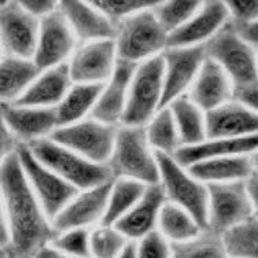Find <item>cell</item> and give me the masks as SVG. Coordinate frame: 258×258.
I'll return each instance as SVG.
<instances>
[{"mask_svg":"<svg viewBox=\"0 0 258 258\" xmlns=\"http://www.w3.org/2000/svg\"><path fill=\"white\" fill-rule=\"evenodd\" d=\"M208 58L205 45L199 47H169L162 54L164 59V100L162 109L188 95Z\"/></svg>","mask_w":258,"mask_h":258,"instance_id":"7c38bea8","label":"cell"},{"mask_svg":"<svg viewBox=\"0 0 258 258\" xmlns=\"http://www.w3.org/2000/svg\"><path fill=\"white\" fill-rule=\"evenodd\" d=\"M73 84L75 83L70 76L68 63L44 70L14 104L39 109H55L63 100Z\"/></svg>","mask_w":258,"mask_h":258,"instance_id":"603a6c76","label":"cell"},{"mask_svg":"<svg viewBox=\"0 0 258 258\" xmlns=\"http://www.w3.org/2000/svg\"><path fill=\"white\" fill-rule=\"evenodd\" d=\"M21 6L36 20L41 21L59 9V2L54 0H21Z\"/></svg>","mask_w":258,"mask_h":258,"instance_id":"ab89813d","label":"cell"},{"mask_svg":"<svg viewBox=\"0 0 258 258\" xmlns=\"http://www.w3.org/2000/svg\"><path fill=\"white\" fill-rule=\"evenodd\" d=\"M208 58L228 75L235 91L258 81V50L229 22L205 45Z\"/></svg>","mask_w":258,"mask_h":258,"instance_id":"5b68a950","label":"cell"},{"mask_svg":"<svg viewBox=\"0 0 258 258\" xmlns=\"http://www.w3.org/2000/svg\"><path fill=\"white\" fill-rule=\"evenodd\" d=\"M22 144L18 140V138L5 124H2V128H0V155H2V159L7 158L13 154H17Z\"/></svg>","mask_w":258,"mask_h":258,"instance_id":"60d3db41","label":"cell"},{"mask_svg":"<svg viewBox=\"0 0 258 258\" xmlns=\"http://www.w3.org/2000/svg\"><path fill=\"white\" fill-rule=\"evenodd\" d=\"M159 185L166 202L188 212L204 229L208 228V185L199 181L173 155L157 153Z\"/></svg>","mask_w":258,"mask_h":258,"instance_id":"8992f818","label":"cell"},{"mask_svg":"<svg viewBox=\"0 0 258 258\" xmlns=\"http://www.w3.org/2000/svg\"><path fill=\"white\" fill-rule=\"evenodd\" d=\"M244 183H246L248 198H250V202H251L254 217L258 219V174L253 172Z\"/></svg>","mask_w":258,"mask_h":258,"instance_id":"7bdbcfd3","label":"cell"},{"mask_svg":"<svg viewBox=\"0 0 258 258\" xmlns=\"http://www.w3.org/2000/svg\"><path fill=\"white\" fill-rule=\"evenodd\" d=\"M2 219L10 231V244L2 258H36L52 243L56 231L30 188L18 153L2 159Z\"/></svg>","mask_w":258,"mask_h":258,"instance_id":"6da1fadb","label":"cell"},{"mask_svg":"<svg viewBox=\"0 0 258 258\" xmlns=\"http://www.w3.org/2000/svg\"><path fill=\"white\" fill-rule=\"evenodd\" d=\"M40 21L24 10L20 2H0L2 55L33 59Z\"/></svg>","mask_w":258,"mask_h":258,"instance_id":"8fae6325","label":"cell"},{"mask_svg":"<svg viewBox=\"0 0 258 258\" xmlns=\"http://www.w3.org/2000/svg\"><path fill=\"white\" fill-rule=\"evenodd\" d=\"M164 100V59L162 55L138 64L129 88V98L122 124L142 126L149 124Z\"/></svg>","mask_w":258,"mask_h":258,"instance_id":"52a82bcc","label":"cell"},{"mask_svg":"<svg viewBox=\"0 0 258 258\" xmlns=\"http://www.w3.org/2000/svg\"><path fill=\"white\" fill-rule=\"evenodd\" d=\"M172 258H231L223 235L205 229L183 243L172 244Z\"/></svg>","mask_w":258,"mask_h":258,"instance_id":"1f68e13d","label":"cell"},{"mask_svg":"<svg viewBox=\"0 0 258 258\" xmlns=\"http://www.w3.org/2000/svg\"><path fill=\"white\" fill-rule=\"evenodd\" d=\"M118 258H138V253H136V244H135V242H131V243L125 247V250L122 251V254H121Z\"/></svg>","mask_w":258,"mask_h":258,"instance_id":"bcb514c9","label":"cell"},{"mask_svg":"<svg viewBox=\"0 0 258 258\" xmlns=\"http://www.w3.org/2000/svg\"><path fill=\"white\" fill-rule=\"evenodd\" d=\"M103 85L73 84L72 88L56 107L55 114L58 128L77 124L80 121L90 118L92 115L96 102L99 99Z\"/></svg>","mask_w":258,"mask_h":258,"instance_id":"4316f807","label":"cell"},{"mask_svg":"<svg viewBox=\"0 0 258 258\" xmlns=\"http://www.w3.org/2000/svg\"><path fill=\"white\" fill-rule=\"evenodd\" d=\"M188 170L199 181L210 185L246 181L253 173V166L250 155H238L201 161L188 166Z\"/></svg>","mask_w":258,"mask_h":258,"instance_id":"484cf974","label":"cell"},{"mask_svg":"<svg viewBox=\"0 0 258 258\" xmlns=\"http://www.w3.org/2000/svg\"><path fill=\"white\" fill-rule=\"evenodd\" d=\"M117 131L118 126L107 125L90 117L77 124L56 128L50 139L91 162L107 165L114 150Z\"/></svg>","mask_w":258,"mask_h":258,"instance_id":"ba28073f","label":"cell"},{"mask_svg":"<svg viewBox=\"0 0 258 258\" xmlns=\"http://www.w3.org/2000/svg\"><path fill=\"white\" fill-rule=\"evenodd\" d=\"M114 39L90 41L77 47L68 62L75 84L103 85L118 64Z\"/></svg>","mask_w":258,"mask_h":258,"instance_id":"5bb4252c","label":"cell"},{"mask_svg":"<svg viewBox=\"0 0 258 258\" xmlns=\"http://www.w3.org/2000/svg\"><path fill=\"white\" fill-rule=\"evenodd\" d=\"M201 6L202 2H180V0L158 2L153 11L159 24L164 26V29L169 35H172L197 14Z\"/></svg>","mask_w":258,"mask_h":258,"instance_id":"836d02e7","label":"cell"},{"mask_svg":"<svg viewBox=\"0 0 258 258\" xmlns=\"http://www.w3.org/2000/svg\"><path fill=\"white\" fill-rule=\"evenodd\" d=\"M208 191L209 231L224 236L254 217L244 181L210 184Z\"/></svg>","mask_w":258,"mask_h":258,"instance_id":"9c48e42d","label":"cell"},{"mask_svg":"<svg viewBox=\"0 0 258 258\" xmlns=\"http://www.w3.org/2000/svg\"><path fill=\"white\" fill-rule=\"evenodd\" d=\"M138 64L118 60L114 73L102 87L92 118L113 126H121L128 103L129 88Z\"/></svg>","mask_w":258,"mask_h":258,"instance_id":"ac0fdd59","label":"cell"},{"mask_svg":"<svg viewBox=\"0 0 258 258\" xmlns=\"http://www.w3.org/2000/svg\"><path fill=\"white\" fill-rule=\"evenodd\" d=\"M224 240L231 257L258 258V219L253 217L225 233Z\"/></svg>","mask_w":258,"mask_h":258,"instance_id":"e575fe53","label":"cell"},{"mask_svg":"<svg viewBox=\"0 0 258 258\" xmlns=\"http://www.w3.org/2000/svg\"><path fill=\"white\" fill-rule=\"evenodd\" d=\"M2 124L10 129L22 146L48 139L58 128L55 109H39L14 103H2Z\"/></svg>","mask_w":258,"mask_h":258,"instance_id":"e0dca14e","label":"cell"},{"mask_svg":"<svg viewBox=\"0 0 258 258\" xmlns=\"http://www.w3.org/2000/svg\"><path fill=\"white\" fill-rule=\"evenodd\" d=\"M235 99L242 102L244 106L258 115V81L254 84L235 91Z\"/></svg>","mask_w":258,"mask_h":258,"instance_id":"b9f144b4","label":"cell"},{"mask_svg":"<svg viewBox=\"0 0 258 258\" xmlns=\"http://www.w3.org/2000/svg\"><path fill=\"white\" fill-rule=\"evenodd\" d=\"M231 258H238V257H231Z\"/></svg>","mask_w":258,"mask_h":258,"instance_id":"c3c4849f","label":"cell"},{"mask_svg":"<svg viewBox=\"0 0 258 258\" xmlns=\"http://www.w3.org/2000/svg\"><path fill=\"white\" fill-rule=\"evenodd\" d=\"M250 161H251V166H253V172L258 174V150H255L253 154L250 155Z\"/></svg>","mask_w":258,"mask_h":258,"instance_id":"7dc6e473","label":"cell"},{"mask_svg":"<svg viewBox=\"0 0 258 258\" xmlns=\"http://www.w3.org/2000/svg\"><path fill=\"white\" fill-rule=\"evenodd\" d=\"M235 25V24H233ZM240 32V35L243 36L244 39L247 40L250 44L255 47L258 50V21L251 22V24H246V25H235Z\"/></svg>","mask_w":258,"mask_h":258,"instance_id":"ee69618b","label":"cell"},{"mask_svg":"<svg viewBox=\"0 0 258 258\" xmlns=\"http://www.w3.org/2000/svg\"><path fill=\"white\" fill-rule=\"evenodd\" d=\"M150 146L155 153L174 155L181 149L177 126L169 107H164L144 126Z\"/></svg>","mask_w":258,"mask_h":258,"instance_id":"4dcf8cb0","label":"cell"},{"mask_svg":"<svg viewBox=\"0 0 258 258\" xmlns=\"http://www.w3.org/2000/svg\"><path fill=\"white\" fill-rule=\"evenodd\" d=\"M59 11L68 21L80 44L114 39L117 28L92 2L62 0Z\"/></svg>","mask_w":258,"mask_h":258,"instance_id":"d6986e66","label":"cell"},{"mask_svg":"<svg viewBox=\"0 0 258 258\" xmlns=\"http://www.w3.org/2000/svg\"><path fill=\"white\" fill-rule=\"evenodd\" d=\"M136 244V253L138 258H172L173 257V250L172 243L165 238L158 229L154 232L149 233L144 236Z\"/></svg>","mask_w":258,"mask_h":258,"instance_id":"74e56055","label":"cell"},{"mask_svg":"<svg viewBox=\"0 0 258 258\" xmlns=\"http://www.w3.org/2000/svg\"><path fill=\"white\" fill-rule=\"evenodd\" d=\"M18 158L30 188L39 199L44 212L54 221L66 205L75 198L79 189L41 164L26 146H21Z\"/></svg>","mask_w":258,"mask_h":258,"instance_id":"30bf717a","label":"cell"},{"mask_svg":"<svg viewBox=\"0 0 258 258\" xmlns=\"http://www.w3.org/2000/svg\"><path fill=\"white\" fill-rule=\"evenodd\" d=\"M157 229L172 244L187 242L205 231L188 212L169 202L161 210Z\"/></svg>","mask_w":258,"mask_h":258,"instance_id":"f546056e","label":"cell"},{"mask_svg":"<svg viewBox=\"0 0 258 258\" xmlns=\"http://www.w3.org/2000/svg\"><path fill=\"white\" fill-rule=\"evenodd\" d=\"M165 204L166 198L161 185H149L142 199L114 227L129 242H138L158 228L159 214Z\"/></svg>","mask_w":258,"mask_h":258,"instance_id":"7402d4cb","label":"cell"},{"mask_svg":"<svg viewBox=\"0 0 258 258\" xmlns=\"http://www.w3.org/2000/svg\"><path fill=\"white\" fill-rule=\"evenodd\" d=\"M92 3L117 28L122 21L138 14L140 11L153 9L158 2L157 0H94Z\"/></svg>","mask_w":258,"mask_h":258,"instance_id":"d590c367","label":"cell"},{"mask_svg":"<svg viewBox=\"0 0 258 258\" xmlns=\"http://www.w3.org/2000/svg\"><path fill=\"white\" fill-rule=\"evenodd\" d=\"M107 166L113 179L135 180L144 185L159 184L157 153L150 146L142 126H118Z\"/></svg>","mask_w":258,"mask_h":258,"instance_id":"7a4b0ae2","label":"cell"},{"mask_svg":"<svg viewBox=\"0 0 258 258\" xmlns=\"http://www.w3.org/2000/svg\"><path fill=\"white\" fill-rule=\"evenodd\" d=\"M36 258H76V257L64 255V254H62L60 251H58V250H55L52 246H48V247H45Z\"/></svg>","mask_w":258,"mask_h":258,"instance_id":"f6af8a7d","label":"cell"},{"mask_svg":"<svg viewBox=\"0 0 258 258\" xmlns=\"http://www.w3.org/2000/svg\"><path fill=\"white\" fill-rule=\"evenodd\" d=\"M129 243L114 225L100 224L91 229V258H118Z\"/></svg>","mask_w":258,"mask_h":258,"instance_id":"d6a6232c","label":"cell"},{"mask_svg":"<svg viewBox=\"0 0 258 258\" xmlns=\"http://www.w3.org/2000/svg\"><path fill=\"white\" fill-rule=\"evenodd\" d=\"M80 45L59 9L40 21L33 60L41 72L66 64Z\"/></svg>","mask_w":258,"mask_h":258,"instance_id":"4fadbf2b","label":"cell"},{"mask_svg":"<svg viewBox=\"0 0 258 258\" xmlns=\"http://www.w3.org/2000/svg\"><path fill=\"white\" fill-rule=\"evenodd\" d=\"M41 164L79 191L99 187L113 180L107 165L91 162L52 139H43L26 146Z\"/></svg>","mask_w":258,"mask_h":258,"instance_id":"277c9868","label":"cell"},{"mask_svg":"<svg viewBox=\"0 0 258 258\" xmlns=\"http://www.w3.org/2000/svg\"><path fill=\"white\" fill-rule=\"evenodd\" d=\"M111 181L99 187L79 191L52 221L55 231L92 229L103 223Z\"/></svg>","mask_w":258,"mask_h":258,"instance_id":"9a60e30c","label":"cell"},{"mask_svg":"<svg viewBox=\"0 0 258 258\" xmlns=\"http://www.w3.org/2000/svg\"><path fill=\"white\" fill-rule=\"evenodd\" d=\"M91 229H69L56 232L51 246L64 255L91 258Z\"/></svg>","mask_w":258,"mask_h":258,"instance_id":"8d00e7d4","label":"cell"},{"mask_svg":"<svg viewBox=\"0 0 258 258\" xmlns=\"http://www.w3.org/2000/svg\"><path fill=\"white\" fill-rule=\"evenodd\" d=\"M187 96L199 109L209 113L235 99V87L219 64L206 58Z\"/></svg>","mask_w":258,"mask_h":258,"instance_id":"44dd1931","label":"cell"},{"mask_svg":"<svg viewBox=\"0 0 258 258\" xmlns=\"http://www.w3.org/2000/svg\"><path fill=\"white\" fill-rule=\"evenodd\" d=\"M231 22L246 25L258 21V0H229L227 2Z\"/></svg>","mask_w":258,"mask_h":258,"instance_id":"f35d334b","label":"cell"},{"mask_svg":"<svg viewBox=\"0 0 258 258\" xmlns=\"http://www.w3.org/2000/svg\"><path fill=\"white\" fill-rule=\"evenodd\" d=\"M208 139L258 136V115L242 102L232 99L206 113Z\"/></svg>","mask_w":258,"mask_h":258,"instance_id":"ffe728a7","label":"cell"},{"mask_svg":"<svg viewBox=\"0 0 258 258\" xmlns=\"http://www.w3.org/2000/svg\"><path fill=\"white\" fill-rule=\"evenodd\" d=\"M229 22L231 14L227 2H202L197 14L179 30L169 35V47L206 45Z\"/></svg>","mask_w":258,"mask_h":258,"instance_id":"2e32d148","label":"cell"},{"mask_svg":"<svg viewBox=\"0 0 258 258\" xmlns=\"http://www.w3.org/2000/svg\"><path fill=\"white\" fill-rule=\"evenodd\" d=\"M177 126L181 147H192L208 140L206 113L189 99L181 96L168 106Z\"/></svg>","mask_w":258,"mask_h":258,"instance_id":"83f0119b","label":"cell"},{"mask_svg":"<svg viewBox=\"0 0 258 258\" xmlns=\"http://www.w3.org/2000/svg\"><path fill=\"white\" fill-rule=\"evenodd\" d=\"M149 185L129 179H113L110 187L104 225H115L131 209L139 202Z\"/></svg>","mask_w":258,"mask_h":258,"instance_id":"f1b7e54d","label":"cell"},{"mask_svg":"<svg viewBox=\"0 0 258 258\" xmlns=\"http://www.w3.org/2000/svg\"><path fill=\"white\" fill-rule=\"evenodd\" d=\"M255 150H258V136L238 139L220 138L205 140L204 143L192 147H181L173 157L183 166L188 168L191 165L206 159L251 155Z\"/></svg>","mask_w":258,"mask_h":258,"instance_id":"cb8c5ba5","label":"cell"},{"mask_svg":"<svg viewBox=\"0 0 258 258\" xmlns=\"http://www.w3.org/2000/svg\"><path fill=\"white\" fill-rule=\"evenodd\" d=\"M153 9L140 11L117 26L114 43L119 60L140 64L168 50L169 33L159 24Z\"/></svg>","mask_w":258,"mask_h":258,"instance_id":"3957f363","label":"cell"},{"mask_svg":"<svg viewBox=\"0 0 258 258\" xmlns=\"http://www.w3.org/2000/svg\"><path fill=\"white\" fill-rule=\"evenodd\" d=\"M41 73L35 60L11 55H2L0 96L2 103H15L29 90Z\"/></svg>","mask_w":258,"mask_h":258,"instance_id":"d4e9b609","label":"cell"}]
</instances>
